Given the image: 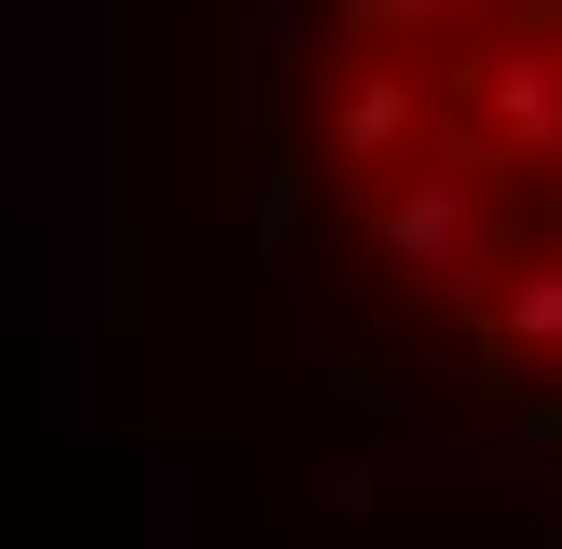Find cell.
Listing matches in <instances>:
<instances>
[{"mask_svg":"<svg viewBox=\"0 0 562 549\" xmlns=\"http://www.w3.org/2000/svg\"><path fill=\"white\" fill-rule=\"evenodd\" d=\"M261 192L384 384L562 467V0H261Z\"/></svg>","mask_w":562,"mask_h":549,"instance_id":"1","label":"cell"}]
</instances>
